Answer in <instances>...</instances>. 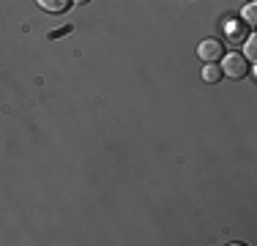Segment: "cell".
Wrapping results in <instances>:
<instances>
[{
    "mask_svg": "<svg viewBox=\"0 0 257 246\" xmlns=\"http://www.w3.org/2000/svg\"><path fill=\"white\" fill-rule=\"evenodd\" d=\"M36 6L44 9L47 14H63V11L71 6V0H36Z\"/></svg>",
    "mask_w": 257,
    "mask_h": 246,
    "instance_id": "obj_4",
    "label": "cell"
},
{
    "mask_svg": "<svg viewBox=\"0 0 257 246\" xmlns=\"http://www.w3.org/2000/svg\"><path fill=\"white\" fill-rule=\"evenodd\" d=\"M241 20H243V25L246 28H254L257 25V3H246L241 9Z\"/></svg>",
    "mask_w": 257,
    "mask_h": 246,
    "instance_id": "obj_6",
    "label": "cell"
},
{
    "mask_svg": "<svg viewBox=\"0 0 257 246\" xmlns=\"http://www.w3.org/2000/svg\"><path fill=\"white\" fill-rule=\"evenodd\" d=\"M254 55H257V36H246V41H243V58L249 60V63H254Z\"/></svg>",
    "mask_w": 257,
    "mask_h": 246,
    "instance_id": "obj_7",
    "label": "cell"
},
{
    "mask_svg": "<svg viewBox=\"0 0 257 246\" xmlns=\"http://www.w3.org/2000/svg\"><path fill=\"white\" fill-rule=\"evenodd\" d=\"M222 30H224V41H243V36H246V25L235 17H227L222 22Z\"/></svg>",
    "mask_w": 257,
    "mask_h": 246,
    "instance_id": "obj_3",
    "label": "cell"
},
{
    "mask_svg": "<svg viewBox=\"0 0 257 246\" xmlns=\"http://www.w3.org/2000/svg\"><path fill=\"white\" fill-rule=\"evenodd\" d=\"M219 79H222V69H219L216 63H205L203 66V82L213 85V82H219Z\"/></svg>",
    "mask_w": 257,
    "mask_h": 246,
    "instance_id": "obj_5",
    "label": "cell"
},
{
    "mask_svg": "<svg viewBox=\"0 0 257 246\" xmlns=\"http://www.w3.org/2000/svg\"><path fill=\"white\" fill-rule=\"evenodd\" d=\"M224 52H227V49H224L222 39H205L197 44V58L203 60V63H219Z\"/></svg>",
    "mask_w": 257,
    "mask_h": 246,
    "instance_id": "obj_2",
    "label": "cell"
},
{
    "mask_svg": "<svg viewBox=\"0 0 257 246\" xmlns=\"http://www.w3.org/2000/svg\"><path fill=\"white\" fill-rule=\"evenodd\" d=\"M71 3H77V6H85V3H90V0H71Z\"/></svg>",
    "mask_w": 257,
    "mask_h": 246,
    "instance_id": "obj_9",
    "label": "cell"
},
{
    "mask_svg": "<svg viewBox=\"0 0 257 246\" xmlns=\"http://www.w3.org/2000/svg\"><path fill=\"white\" fill-rule=\"evenodd\" d=\"M69 25H66V28H60V30H52V33H50V39H58V36H63V33H69Z\"/></svg>",
    "mask_w": 257,
    "mask_h": 246,
    "instance_id": "obj_8",
    "label": "cell"
},
{
    "mask_svg": "<svg viewBox=\"0 0 257 246\" xmlns=\"http://www.w3.org/2000/svg\"><path fill=\"white\" fill-rule=\"evenodd\" d=\"M222 77H230V79H243L249 71H252V63L243 58L241 52H224L222 55Z\"/></svg>",
    "mask_w": 257,
    "mask_h": 246,
    "instance_id": "obj_1",
    "label": "cell"
}]
</instances>
